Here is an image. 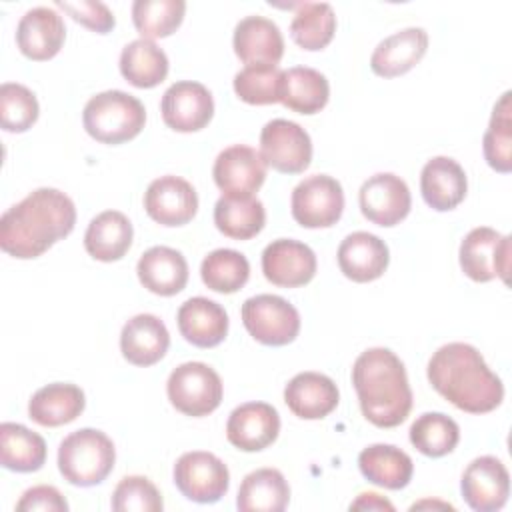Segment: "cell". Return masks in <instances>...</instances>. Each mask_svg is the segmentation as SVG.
Returning a JSON list of instances; mask_svg holds the SVG:
<instances>
[{
  "mask_svg": "<svg viewBox=\"0 0 512 512\" xmlns=\"http://www.w3.org/2000/svg\"><path fill=\"white\" fill-rule=\"evenodd\" d=\"M76 224L70 196L56 188H38L10 206L0 218V248L20 260L42 256Z\"/></svg>",
  "mask_w": 512,
  "mask_h": 512,
  "instance_id": "obj_1",
  "label": "cell"
},
{
  "mask_svg": "<svg viewBox=\"0 0 512 512\" xmlns=\"http://www.w3.org/2000/svg\"><path fill=\"white\" fill-rule=\"evenodd\" d=\"M428 382L458 410L486 414L504 400L502 380L488 368L482 354L466 342L440 346L428 362Z\"/></svg>",
  "mask_w": 512,
  "mask_h": 512,
  "instance_id": "obj_2",
  "label": "cell"
},
{
  "mask_svg": "<svg viewBox=\"0 0 512 512\" xmlns=\"http://www.w3.org/2000/svg\"><path fill=\"white\" fill-rule=\"evenodd\" d=\"M362 416L378 428L402 424L412 410V390L402 360L388 348L364 350L352 366Z\"/></svg>",
  "mask_w": 512,
  "mask_h": 512,
  "instance_id": "obj_3",
  "label": "cell"
},
{
  "mask_svg": "<svg viewBox=\"0 0 512 512\" xmlns=\"http://www.w3.org/2000/svg\"><path fill=\"white\" fill-rule=\"evenodd\" d=\"M82 124L96 142L122 144L142 132L146 124V108L128 92L106 90L86 102Z\"/></svg>",
  "mask_w": 512,
  "mask_h": 512,
  "instance_id": "obj_4",
  "label": "cell"
},
{
  "mask_svg": "<svg viewBox=\"0 0 512 512\" xmlns=\"http://www.w3.org/2000/svg\"><path fill=\"white\" fill-rule=\"evenodd\" d=\"M116 462L112 440L96 428H80L58 446V470L74 486H96L108 478Z\"/></svg>",
  "mask_w": 512,
  "mask_h": 512,
  "instance_id": "obj_5",
  "label": "cell"
},
{
  "mask_svg": "<svg viewBox=\"0 0 512 512\" xmlns=\"http://www.w3.org/2000/svg\"><path fill=\"white\" fill-rule=\"evenodd\" d=\"M170 404L184 416L202 418L214 412L222 402V380L214 368L204 362H184L176 366L166 382Z\"/></svg>",
  "mask_w": 512,
  "mask_h": 512,
  "instance_id": "obj_6",
  "label": "cell"
},
{
  "mask_svg": "<svg viewBox=\"0 0 512 512\" xmlns=\"http://www.w3.org/2000/svg\"><path fill=\"white\" fill-rule=\"evenodd\" d=\"M242 322L248 334L264 346H286L300 332L298 310L276 294H258L242 304Z\"/></svg>",
  "mask_w": 512,
  "mask_h": 512,
  "instance_id": "obj_7",
  "label": "cell"
},
{
  "mask_svg": "<svg viewBox=\"0 0 512 512\" xmlns=\"http://www.w3.org/2000/svg\"><path fill=\"white\" fill-rule=\"evenodd\" d=\"M172 476L180 494L198 504L218 502L230 486L228 466L216 454L204 450L182 454Z\"/></svg>",
  "mask_w": 512,
  "mask_h": 512,
  "instance_id": "obj_8",
  "label": "cell"
},
{
  "mask_svg": "<svg viewBox=\"0 0 512 512\" xmlns=\"http://www.w3.org/2000/svg\"><path fill=\"white\" fill-rule=\"evenodd\" d=\"M292 218L304 228H330L344 212L342 184L328 174L304 178L292 190Z\"/></svg>",
  "mask_w": 512,
  "mask_h": 512,
  "instance_id": "obj_9",
  "label": "cell"
},
{
  "mask_svg": "<svg viewBox=\"0 0 512 512\" xmlns=\"http://www.w3.org/2000/svg\"><path fill=\"white\" fill-rule=\"evenodd\" d=\"M458 256L460 268L470 280L490 282L498 276L508 284L510 236H502L488 226H478L464 236Z\"/></svg>",
  "mask_w": 512,
  "mask_h": 512,
  "instance_id": "obj_10",
  "label": "cell"
},
{
  "mask_svg": "<svg viewBox=\"0 0 512 512\" xmlns=\"http://www.w3.org/2000/svg\"><path fill=\"white\" fill-rule=\"evenodd\" d=\"M260 156L276 172L300 174L310 166L312 140L300 124L274 118L260 132Z\"/></svg>",
  "mask_w": 512,
  "mask_h": 512,
  "instance_id": "obj_11",
  "label": "cell"
},
{
  "mask_svg": "<svg viewBox=\"0 0 512 512\" xmlns=\"http://www.w3.org/2000/svg\"><path fill=\"white\" fill-rule=\"evenodd\" d=\"M358 204L366 220L376 226L390 228L408 216L412 208V196L408 184L400 176L380 172L370 176L360 186Z\"/></svg>",
  "mask_w": 512,
  "mask_h": 512,
  "instance_id": "obj_12",
  "label": "cell"
},
{
  "mask_svg": "<svg viewBox=\"0 0 512 512\" xmlns=\"http://www.w3.org/2000/svg\"><path fill=\"white\" fill-rule=\"evenodd\" d=\"M160 112L168 128L176 132H198L212 120L214 100L204 84L180 80L164 92Z\"/></svg>",
  "mask_w": 512,
  "mask_h": 512,
  "instance_id": "obj_13",
  "label": "cell"
},
{
  "mask_svg": "<svg viewBox=\"0 0 512 512\" xmlns=\"http://www.w3.org/2000/svg\"><path fill=\"white\" fill-rule=\"evenodd\" d=\"M462 498L476 512H496L510 496V476L496 456L474 458L460 480Z\"/></svg>",
  "mask_w": 512,
  "mask_h": 512,
  "instance_id": "obj_14",
  "label": "cell"
},
{
  "mask_svg": "<svg viewBox=\"0 0 512 512\" xmlns=\"http://www.w3.org/2000/svg\"><path fill=\"white\" fill-rule=\"evenodd\" d=\"M212 176L224 196H254L266 180V162L254 148L234 144L216 156Z\"/></svg>",
  "mask_w": 512,
  "mask_h": 512,
  "instance_id": "obj_15",
  "label": "cell"
},
{
  "mask_svg": "<svg viewBox=\"0 0 512 512\" xmlns=\"http://www.w3.org/2000/svg\"><path fill=\"white\" fill-rule=\"evenodd\" d=\"M144 210L162 226H184L198 212V194L180 176H160L144 192Z\"/></svg>",
  "mask_w": 512,
  "mask_h": 512,
  "instance_id": "obj_16",
  "label": "cell"
},
{
  "mask_svg": "<svg viewBox=\"0 0 512 512\" xmlns=\"http://www.w3.org/2000/svg\"><path fill=\"white\" fill-rule=\"evenodd\" d=\"M316 254L304 242L278 238L262 252V272L268 282L282 288L308 284L316 274Z\"/></svg>",
  "mask_w": 512,
  "mask_h": 512,
  "instance_id": "obj_17",
  "label": "cell"
},
{
  "mask_svg": "<svg viewBox=\"0 0 512 512\" xmlns=\"http://www.w3.org/2000/svg\"><path fill=\"white\" fill-rule=\"evenodd\" d=\"M280 432V416L266 402H246L234 408L226 422V438L242 452L268 448Z\"/></svg>",
  "mask_w": 512,
  "mask_h": 512,
  "instance_id": "obj_18",
  "label": "cell"
},
{
  "mask_svg": "<svg viewBox=\"0 0 512 512\" xmlns=\"http://www.w3.org/2000/svg\"><path fill=\"white\" fill-rule=\"evenodd\" d=\"M66 38V26L62 16L48 8L36 6L28 10L16 26V44L20 52L36 62L54 58Z\"/></svg>",
  "mask_w": 512,
  "mask_h": 512,
  "instance_id": "obj_19",
  "label": "cell"
},
{
  "mask_svg": "<svg viewBox=\"0 0 512 512\" xmlns=\"http://www.w3.org/2000/svg\"><path fill=\"white\" fill-rule=\"evenodd\" d=\"M234 52L246 66H276L284 56L280 28L264 16H246L234 28Z\"/></svg>",
  "mask_w": 512,
  "mask_h": 512,
  "instance_id": "obj_20",
  "label": "cell"
},
{
  "mask_svg": "<svg viewBox=\"0 0 512 512\" xmlns=\"http://www.w3.org/2000/svg\"><path fill=\"white\" fill-rule=\"evenodd\" d=\"M390 262V252L384 240L370 232H352L338 246L340 272L352 282L378 280Z\"/></svg>",
  "mask_w": 512,
  "mask_h": 512,
  "instance_id": "obj_21",
  "label": "cell"
},
{
  "mask_svg": "<svg viewBox=\"0 0 512 512\" xmlns=\"http://www.w3.org/2000/svg\"><path fill=\"white\" fill-rule=\"evenodd\" d=\"M284 402L302 420L326 418L340 402L338 386L320 372H300L284 388Z\"/></svg>",
  "mask_w": 512,
  "mask_h": 512,
  "instance_id": "obj_22",
  "label": "cell"
},
{
  "mask_svg": "<svg viewBox=\"0 0 512 512\" xmlns=\"http://www.w3.org/2000/svg\"><path fill=\"white\" fill-rule=\"evenodd\" d=\"M170 346L166 324L154 314L132 316L120 332L122 356L134 366H152L164 358Z\"/></svg>",
  "mask_w": 512,
  "mask_h": 512,
  "instance_id": "obj_23",
  "label": "cell"
},
{
  "mask_svg": "<svg viewBox=\"0 0 512 512\" xmlns=\"http://www.w3.org/2000/svg\"><path fill=\"white\" fill-rule=\"evenodd\" d=\"M428 32L424 28H404L378 42L370 56V68L376 76L394 78L412 70L426 54Z\"/></svg>",
  "mask_w": 512,
  "mask_h": 512,
  "instance_id": "obj_24",
  "label": "cell"
},
{
  "mask_svg": "<svg viewBox=\"0 0 512 512\" xmlns=\"http://www.w3.org/2000/svg\"><path fill=\"white\" fill-rule=\"evenodd\" d=\"M466 190V172L454 158L436 156L424 164L420 174V192L432 210H454L464 200Z\"/></svg>",
  "mask_w": 512,
  "mask_h": 512,
  "instance_id": "obj_25",
  "label": "cell"
},
{
  "mask_svg": "<svg viewBox=\"0 0 512 512\" xmlns=\"http://www.w3.org/2000/svg\"><path fill=\"white\" fill-rule=\"evenodd\" d=\"M176 322L184 340L198 348H214L228 334L226 310L218 302L204 296L186 300L178 308Z\"/></svg>",
  "mask_w": 512,
  "mask_h": 512,
  "instance_id": "obj_26",
  "label": "cell"
},
{
  "mask_svg": "<svg viewBox=\"0 0 512 512\" xmlns=\"http://www.w3.org/2000/svg\"><path fill=\"white\" fill-rule=\"evenodd\" d=\"M140 284L158 296H174L188 282V262L170 246L148 248L136 264Z\"/></svg>",
  "mask_w": 512,
  "mask_h": 512,
  "instance_id": "obj_27",
  "label": "cell"
},
{
  "mask_svg": "<svg viewBox=\"0 0 512 512\" xmlns=\"http://www.w3.org/2000/svg\"><path fill=\"white\" fill-rule=\"evenodd\" d=\"M86 406L80 386L68 382H54L36 390L28 402V416L48 428L74 422Z\"/></svg>",
  "mask_w": 512,
  "mask_h": 512,
  "instance_id": "obj_28",
  "label": "cell"
},
{
  "mask_svg": "<svg viewBox=\"0 0 512 512\" xmlns=\"http://www.w3.org/2000/svg\"><path fill=\"white\" fill-rule=\"evenodd\" d=\"M134 230L118 210H104L94 216L84 234L86 252L100 262H116L130 250Z\"/></svg>",
  "mask_w": 512,
  "mask_h": 512,
  "instance_id": "obj_29",
  "label": "cell"
},
{
  "mask_svg": "<svg viewBox=\"0 0 512 512\" xmlns=\"http://www.w3.org/2000/svg\"><path fill=\"white\" fill-rule=\"evenodd\" d=\"M362 476L386 490L406 488L414 474L412 458L392 444H372L358 454Z\"/></svg>",
  "mask_w": 512,
  "mask_h": 512,
  "instance_id": "obj_30",
  "label": "cell"
},
{
  "mask_svg": "<svg viewBox=\"0 0 512 512\" xmlns=\"http://www.w3.org/2000/svg\"><path fill=\"white\" fill-rule=\"evenodd\" d=\"M290 502V486L276 468H258L244 476L236 506L242 512H282Z\"/></svg>",
  "mask_w": 512,
  "mask_h": 512,
  "instance_id": "obj_31",
  "label": "cell"
},
{
  "mask_svg": "<svg viewBox=\"0 0 512 512\" xmlns=\"http://www.w3.org/2000/svg\"><path fill=\"white\" fill-rule=\"evenodd\" d=\"M330 98L326 76L308 66H294L282 72L280 102L298 114L320 112Z\"/></svg>",
  "mask_w": 512,
  "mask_h": 512,
  "instance_id": "obj_32",
  "label": "cell"
},
{
  "mask_svg": "<svg viewBox=\"0 0 512 512\" xmlns=\"http://www.w3.org/2000/svg\"><path fill=\"white\" fill-rule=\"evenodd\" d=\"M0 462L12 472H36L46 462V442L22 424L4 422L0 424Z\"/></svg>",
  "mask_w": 512,
  "mask_h": 512,
  "instance_id": "obj_33",
  "label": "cell"
},
{
  "mask_svg": "<svg viewBox=\"0 0 512 512\" xmlns=\"http://www.w3.org/2000/svg\"><path fill=\"white\" fill-rule=\"evenodd\" d=\"M214 224L232 240H250L264 228L266 210L254 196H222L214 206Z\"/></svg>",
  "mask_w": 512,
  "mask_h": 512,
  "instance_id": "obj_34",
  "label": "cell"
},
{
  "mask_svg": "<svg viewBox=\"0 0 512 512\" xmlns=\"http://www.w3.org/2000/svg\"><path fill=\"white\" fill-rule=\"evenodd\" d=\"M168 56L152 40L128 42L120 54V74L136 88H154L168 76Z\"/></svg>",
  "mask_w": 512,
  "mask_h": 512,
  "instance_id": "obj_35",
  "label": "cell"
},
{
  "mask_svg": "<svg viewBox=\"0 0 512 512\" xmlns=\"http://www.w3.org/2000/svg\"><path fill=\"white\" fill-rule=\"evenodd\" d=\"M336 32V14L328 2H304L298 6L292 22L290 36L304 50L326 48Z\"/></svg>",
  "mask_w": 512,
  "mask_h": 512,
  "instance_id": "obj_36",
  "label": "cell"
},
{
  "mask_svg": "<svg viewBox=\"0 0 512 512\" xmlns=\"http://www.w3.org/2000/svg\"><path fill=\"white\" fill-rule=\"evenodd\" d=\"M458 440V424L442 412H426L418 416L410 426L412 446L428 458H442L450 454L456 448Z\"/></svg>",
  "mask_w": 512,
  "mask_h": 512,
  "instance_id": "obj_37",
  "label": "cell"
},
{
  "mask_svg": "<svg viewBox=\"0 0 512 512\" xmlns=\"http://www.w3.org/2000/svg\"><path fill=\"white\" fill-rule=\"evenodd\" d=\"M202 282L220 294L238 292L250 278V264L244 254L230 248L212 250L200 264Z\"/></svg>",
  "mask_w": 512,
  "mask_h": 512,
  "instance_id": "obj_38",
  "label": "cell"
},
{
  "mask_svg": "<svg viewBox=\"0 0 512 512\" xmlns=\"http://www.w3.org/2000/svg\"><path fill=\"white\" fill-rule=\"evenodd\" d=\"M510 92H504L494 104L488 130L484 132L482 150L488 166L500 174L512 170V118Z\"/></svg>",
  "mask_w": 512,
  "mask_h": 512,
  "instance_id": "obj_39",
  "label": "cell"
},
{
  "mask_svg": "<svg viewBox=\"0 0 512 512\" xmlns=\"http://www.w3.org/2000/svg\"><path fill=\"white\" fill-rule=\"evenodd\" d=\"M184 12V0H136L132 4V22L146 40L166 38L180 28Z\"/></svg>",
  "mask_w": 512,
  "mask_h": 512,
  "instance_id": "obj_40",
  "label": "cell"
},
{
  "mask_svg": "<svg viewBox=\"0 0 512 512\" xmlns=\"http://www.w3.org/2000/svg\"><path fill=\"white\" fill-rule=\"evenodd\" d=\"M282 70L278 66H244L234 76L236 96L254 106H266L280 102Z\"/></svg>",
  "mask_w": 512,
  "mask_h": 512,
  "instance_id": "obj_41",
  "label": "cell"
},
{
  "mask_svg": "<svg viewBox=\"0 0 512 512\" xmlns=\"http://www.w3.org/2000/svg\"><path fill=\"white\" fill-rule=\"evenodd\" d=\"M40 106L30 88L18 82L0 86V124L6 132H26L38 120Z\"/></svg>",
  "mask_w": 512,
  "mask_h": 512,
  "instance_id": "obj_42",
  "label": "cell"
},
{
  "mask_svg": "<svg viewBox=\"0 0 512 512\" xmlns=\"http://www.w3.org/2000/svg\"><path fill=\"white\" fill-rule=\"evenodd\" d=\"M110 506L116 512H160L164 502L146 476H126L114 488Z\"/></svg>",
  "mask_w": 512,
  "mask_h": 512,
  "instance_id": "obj_43",
  "label": "cell"
},
{
  "mask_svg": "<svg viewBox=\"0 0 512 512\" xmlns=\"http://www.w3.org/2000/svg\"><path fill=\"white\" fill-rule=\"evenodd\" d=\"M56 6L62 8L68 16H72L82 26L98 32L108 34L116 26V18L104 2L94 0H80V2H64L56 0Z\"/></svg>",
  "mask_w": 512,
  "mask_h": 512,
  "instance_id": "obj_44",
  "label": "cell"
},
{
  "mask_svg": "<svg viewBox=\"0 0 512 512\" xmlns=\"http://www.w3.org/2000/svg\"><path fill=\"white\" fill-rule=\"evenodd\" d=\"M18 512H34V510H44V512H66L68 502L66 498L54 488V486H32L28 488L22 498L16 504Z\"/></svg>",
  "mask_w": 512,
  "mask_h": 512,
  "instance_id": "obj_45",
  "label": "cell"
},
{
  "mask_svg": "<svg viewBox=\"0 0 512 512\" xmlns=\"http://www.w3.org/2000/svg\"><path fill=\"white\" fill-rule=\"evenodd\" d=\"M350 510H388V512H392L394 504L376 492H364L350 504Z\"/></svg>",
  "mask_w": 512,
  "mask_h": 512,
  "instance_id": "obj_46",
  "label": "cell"
},
{
  "mask_svg": "<svg viewBox=\"0 0 512 512\" xmlns=\"http://www.w3.org/2000/svg\"><path fill=\"white\" fill-rule=\"evenodd\" d=\"M448 508V510H454V506L452 504H444V502H430V500H422V502H418V504H412L410 506V510H420V508Z\"/></svg>",
  "mask_w": 512,
  "mask_h": 512,
  "instance_id": "obj_47",
  "label": "cell"
}]
</instances>
